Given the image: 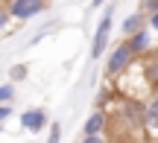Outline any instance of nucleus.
Wrapping results in <instances>:
<instances>
[{
    "mask_svg": "<svg viewBox=\"0 0 158 143\" xmlns=\"http://www.w3.org/2000/svg\"><path fill=\"white\" fill-rule=\"evenodd\" d=\"M108 137L114 140H141L147 137L143 99L114 93V108H108Z\"/></svg>",
    "mask_w": 158,
    "mask_h": 143,
    "instance_id": "nucleus-1",
    "label": "nucleus"
},
{
    "mask_svg": "<svg viewBox=\"0 0 158 143\" xmlns=\"http://www.w3.org/2000/svg\"><path fill=\"white\" fill-rule=\"evenodd\" d=\"M111 26H114V3L106 6V12H102L100 23H97L94 29V38H91V58H102V53L108 50V38H111Z\"/></svg>",
    "mask_w": 158,
    "mask_h": 143,
    "instance_id": "nucleus-2",
    "label": "nucleus"
},
{
    "mask_svg": "<svg viewBox=\"0 0 158 143\" xmlns=\"http://www.w3.org/2000/svg\"><path fill=\"white\" fill-rule=\"evenodd\" d=\"M132 67H135V56H132L129 44L120 41V44L108 53V58H106V76L108 79H111V76H126Z\"/></svg>",
    "mask_w": 158,
    "mask_h": 143,
    "instance_id": "nucleus-3",
    "label": "nucleus"
},
{
    "mask_svg": "<svg viewBox=\"0 0 158 143\" xmlns=\"http://www.w3.org/2000/svg\"><path fill=\"white\" fill-rule=\"evenodd\" d=\"M50 0H6V12L12 15V21H29V18L41 15L47 9Z\"/></svg>",
    "mask_w": 158,
    "mask_h": 143,
    "instance_id": "nucleus-4",
    "label": "nucleus"
},
{
    "mask_svg": "<svg viewBox=\"0 0 158 143\" xmlns=\"http://www.w3.org/2000/svg\"><path fill=\"white\" fill-rule=\"evenodd\" d=\"M126 44H129V50H132V56H135V58H147V56H152V53H155V35L149 32V26H147L143 32L132 35Z\"/></svg>",
    "mask_w": 158,
    "mask_h": 143,
    "instance_id": "nucleus-5",
    "label": "nucleus"
},
{
    "mask_svg": "<svg viewBox=\"0 0 158 143\" xmlns=\"http://www.w3.org/2000/svg\"><path fill=\"white\" fill-rule=\"evenodd\" d=\"M94 134H108V111L94 108L82 123V137H94Z\"/></svg>",
    "mask_w": 158,
    "mask_h": 143,
    "instance_id": "nucleus-6",
    "label": "nucleus"
},
{
    "mask_svg": "<svg viewBox=\"0 0 158 143\" xmlns=\"http://www.w3.org/2000/svg\"><path fill=\"white\" fill-rule=\"evenodd\" d=\"M47 111L44 108H27L21 111V126L27 129V132H44L47 129Z\"/></svg>",
    "mask_w": 158,
    "mask_h": 143,
    "instance_id": "nucleus-7",
    "label": "nucleus"
},
{
    "mask_svg": "<svg viewBox=\"0 0 158 143\" xmlns=\"http://www.w3.org/2000/svg\"><path fill=\"white\" fill-rule=\"evenodd\" d=\"M143 120H147V134L158 137V91L143 99Z\"/></svg>",
    "mask_w": 158,
    "mask_h": 143,
    "instance_id": "nucleus-8",
    "label": "nucleus"
},
{
    "mask_svg": "<svg viewBox=\"0 0 158 143\" xmlns=\"http://www.w3.org/2000/svg\"><path fill=\"white\" fill-rule=\"evenodd\" d=\"M147 29V15H141V12H132V15L123 18V23H120V35H123V41H129L132 35L143 32Z\"/></svg>",
    "mask_w": 158,
    "mask_h": 143,
    "instance_id": "nucleus-9",
    "label": "nucleus"
},
{
    "mask_svg": "<svg viewBox=\"0 0 158 143\" xmlns=\"http://www.w3.org/2000/svg\"><path fill=\"white\" fill-rule=\"evenodd\" d=\"M141 73H143V82H147V88L155 93V91H158V50L152 53V56H147V58H143Z\"/></svg>",
    "mask_w": 158,
    "mask_h": 143,
    "instance_id": "nucleus-10",
    "label": "nucleus"
},
{
    "mask_svg": "<svg viewBox=\"0 0 158 143\" xmlns=\"http://www.w3.org/2000/svg\"><path fill=\"white\" fill-rule=\"evenodd\" d=\"M27 76H29V67H27V64H12V67H9V82H12V85L23 82Z\"/></svg>",
    "mask_w": 158,
    "mask_h": 143,
    "instance_id": "nucleus-11",
    "label": "nucleus"
},
{
    "mask_svg": "<svg viewBox=\"0 0 158 143\" xmlns=\"http://www.w3.org/2000/svg\"><path fill=\"white\" fill-rule=\"evenodd\" d=\"M15 85H12V82H3V85H0V105H12L15 102Z\"/></svg>",
    "mask_w": 158,
    "mask_h": 143,
    "instance_id": "nucleus-12",
    "label": "nucleus"
},
{
    "mask_svg": "<svg viewBox=\"0 0 158 143\" xmlns=\"http://www.w3.org/2000/svg\"><path fill=\"white\" fill-rule=\"evenodd\" d=\"M138 12H141V15H155L158 12V0H141V3H138Z\"/></svg>",
    "mask_w": 158,
    "mask_h": 143,
    "instance_id": "nucleus-13",
    "label": "nucleus"
},
{
    "mask_svg": "<svg viewBox=\"0 0 158 143\" xmlns=\"http://www.w3.org/2000/svg\"><path fill=\"white\" fill-rule=\"evenodd\" d=\"M47 143H62V123H50V134H47Z\"/></svg>",
    "mask_w": 158,
    "mask_h": 143,
    "instance_id": "nucleus-14",
    "label": "nucleus"
},
{
    "mask_svg": "<svg viewBox=\"0 0 158 143\" xmlns=\"http://www.w3.org/2000/svg\"><path fill=\"white\" fill-rule=\"evenodd\" d=\"M9 23H12V15L6 12V6H0V35L9 29Z\"/></svg>",
    "mask_w": 158,
    "mask_h": 143,
    "instance_id": "nucleus-15",
    "label": "nucleus"
},
{
    "mask_svg": "<svg viewBox=\"0 0 158 143\" xmlns=\"http://www.w3.org/2000/svg\"><path fill=\"white\" fill-rule=\"evenodd\" d=\"M79 143H111V137L108 134H94V137H82Z\"/></svg>",
    "mask_w": 158,
    "mask_h": 143,
    "instance_id": "nucleus-16",
    "label": "nucleus"
},
{
    "mask_svg": "<svg viewBox=\"0 0 158 143\" xmlns=\"http://www.w3.org/2000/svg\"><path fill=\"white\" fill-rule=\"evenodd\" d=\"M147 26H149V32H152V35H158V12L147 18Z\"/></svg>",
    "mask_w": 158,
    "mask_h": 143,
    "instance_id": "nucleus-17",
    "label": "nucleus"
},
{
    "mask_svg": "<svg viewBox=\"0 0 158 143\" xmlns=\"http://www.w3.org/2000/svg\"><path fill=\"white\" fill-rule=\"evenodd\" d=\"M12 117V105H0V126Z\"/></svg>",
    "mask_w": 158,
    "mask_h": 143,
    "instance_id": "nucleus-18",
    "label": "nucleus"
},
{
    "mask_svg": "<svg viewBox=\"0 0 158 143\" xmlns=\"http://www.w3.org/2000/svg\"><path fill=\"white\" fill-rule=\"evenodd\" d=\"M111 0H91V9H100V6H108Z\"/></svg>",
    "mask_w": 158,
    "mask_h": 143,
    "instance_id": "nucleus-19",
    "label": "nucleus"
},
{
    "mask_svg": "<svg viewBox=\"0 0 158 143\" xmlns=\"http://www.w3.org/2000/svg\"><path fill=\"white\" fill-rule=\"evenodd\" d=\"M114 143H147V140H114Z\"/></svg>",
    "mask_w": 158,
    "mask_h": 143,
    "instance_id": "nucleus-20",
    "label": "nucleus"
},
{
    "mask_svg": "<svg viewBox=\"0 0 158 143\" xmlns=\"http://www.w3.org/2000/svg\"><path fill=\"white\" fill-rule=\"evenodd\" d=\"M149 143H158V137H152V140H149Z\"/></svg>",
    "mask_w": 158,
    "mask_h": 143,
    "instance_id": "nucleus-21",
    "label": "nucleus"
},
{
    "mask_svg": "<svg viewBox=\"0 0 158 143\" xmlns=\"http://www.w3.org/2000/svg\"><path fill=\"white\" fill-rule=\"evenodd\" d=\"M0 132H3V126H0Z\"/></svg>",
    "mask_w": 158,
    "mask_h": 143,
    "instance_id": "nucleus-22",
    "label": "nucleus"
}]
</instances>
